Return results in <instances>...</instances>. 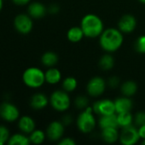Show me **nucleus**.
Returning <instances> with one entry per match:
<instances>
[{
	"label": "nucleus",
	"mask_w": 145,
	"mask_h": 145,
	"mask_svg": "<svg viewBox=\"0 0 145 145\" xmlns=\"http://www.w3.org/2000/svg\"><path fill=\"white\" fill-rule=\"evenodd\" d=\"M74 105L75 106L79 109V110H85L86 108H88V105H89V99L87 97L85 96H83V95H80V96H78L75 100H74Z\"/></svg>",
	"instance_id": "c85d7f7f"
},
{
	"label": "nucleus",
	"mask_w": 145,
	"mask_h": 145,
	"mask_svg": "<svg viewBox=\"0 0 145 145\" xmlns=\"http://www.w3.org/2000/svg\"><path fill=\"white\" fill-rule=\"evenodd\" d=\"M3 0H0V12L3 9Z\"/></svg>",
	"instance_id": "4c0bfd02"
},
{
	"label": "nucleus",
	"mask_w": 145,
	"mask_h": 145,
	"mask_svg": "<svg viewBox=\"0 0 145 145\" xmlns=\"http://www.w3.org/2000/svg\"><path fill=\"white\" fill-rule=\"evenodd\" d=\"M31 144L29 137L23 133H14L10 136L8 144L9 145H28Z\"/></svg>",
	"instance_id": "aec40b11"
},
{
	"label": "nucleus",
	"mask_w": 145,
	"mask_h": 145,
	"mask_svg": "<svg viewBox=\"0 0 145 145\" xmlns=\"http://www.w3.org/2000/svg\"><path fill=\"white\" fill-rule=\"evenodd\" d=\"M135 49L140 54H145V35L140 36L135 42Z\"/></svg>",
	"instance_id": "c756f323"
},
{
	"label": "nucleus",
	"mask_w": 145,
	"mask_h": 145,
	"mask_svg": "<svg viewBox=\"0 0 145 145\" xmlns=\"http://www.w3.org/2000/svg\"><path fill=\"white\" fill-rule=\"evenodd\" d=\"M106 88L105 81L100 76L92 77L87 83L86 90L90 96L91 97H98L102 95Z\"/></svg>",
	"instance_id": "1a4fd4ad"
},
{
	"label": "nucleus",
	"mask_w": 145,
	"mask_h": 145,
	"mask_svg": "<svg viewBox=\"0 0 145 145\" xmlns=\"http://www.w3.org/2000/svg\"><path fill=\"white\" fill-rule=\"evenodd\" d=\"M14 4L17 6H25L31 3L32 0H11Z\"/></svg>",
	"instance_id": "c9c22d12"
},
{
	"label": "nucleus",
	"mask_w": 145,
	"mask_h": 145,
	"mask_svg": "<svg viewBox=\"0 0 145 145\" xmlns=\"http://www.w3.org/2000/svg\"><path fill=\"white\" fill-rule=\"evenodd\" d=\"M102 138L108 144H114L120 138V133L116 127L102 129Z\"/></svg>",
	"instance_id": "a211bd4d"
},
{
	"label": "nucleus",
	"mask_w": 145,
	"mask_h": 145,
	"mask_svg": "<svg viewBox=\"0 0 145 145\" xmlns=\"http://www.w3.org/2000/svg\"><path fill=\"white\" fill-rule=\"evenodd\" d=\"M139 1H140V2H141L142 3H144V4H145V0H139Z\"/></svg>",
	"instance_id": "58836bf2"
},
{
	"label": "nucleus",
	"mask_w": 145,
	"mask_h": 145,
	"mask_svg": "<svg viewBox=\"0 0 145 145\" xmlns=\"http://www.w3.org/2000/svg\"><path fill=\"white\" fill-rule=\"evenodd\" d=\"M50 103V99L48 97L42 93H34L31 99H30V106L36 110H43Z\"/></svg>",
	"instance_id": "2eb2a0df"
},
{
	"label": "nucleus",
	"mask_w": 145,
	"mask_h": 145,
	"mask_svg": "<svg viewBox=\"0 0 145 145\" xmlns=\"http://www.w3.org/2000/svg\"><path fill=\"white\" fill-rule=\"evenodd\" d=\"M134 117L131 114L130 111L128 112H121L117 114V121L119 127H126L128 126H131L133 122Z\"/></svg>",
	"instance_id": "b1692460"
},
{
	"label": "nucleus",
	"mask_w": 145,
	"mask_h": 145,
	"mask_svg": "<svg viewBox=\"0 0 145 145\" xmlns=\"http://www.w3.org/2000/svg\"><path fill=\"white\" fill-rule=\"evenodd\" d=\"M138 133H139V137L142 139H145V125H143L141 127H138Z\"/></svg>",
	"instance_id": "e433bc0d"
},
{
	"label": "nucleus",
	"mask_w": 145,
	"mask_h": 145,
	"mask_svg": "<svg viewBox=\"0 0 145 145\" xmlns=\"http://www.w3.org/2000/svg\"><path fill=\"white\" fill-rule=\"evenodd\" d=\"M65 126L62 121H54L50 122L46 129V137L50 141L56 142L60 141L62 138L63 133H64Z\"/></svg>",
	"instance_id": "9b49d317"
},
{
	"label": "nucleus",
	"mask_w": 145,
	"mask_h": 145,
	"mask_svg": "<svg viewBox=\"0 0 145 145\" xmlns=\"http://www.w3.org/2000/svg\"><path fill=\"white\" fill-rule=\"evenodd\" d=\"M99 127L102 129L109 128V127H119L118 121H117V114L108 115V116H101L98 121Z\"/></svg>",
	"instance_id": "f3484780"
},
{
	"label": "nucleus",
	"mask_w": 145,
	"mask_h": 145,
	"mask_svg": "<svg viewBox=\"0 0 145 145\" xmlns=\"http://www.w3.org/2000/svg\"><path fill=\"white\" fill-rule=\"evenodd\" d=\"M10 136L9 129L4 125H0V145L8 144Z\"/></svg>",
	"instance_id": "cd10ccee"
},
{
	"label": "nucleus",
	"mask_w": 145,
	"mask_h": 145,
	"mask_svg": "<svg viewBox=\"0 0 145 145\" xmlns=\"http://www.w3.org/2000/svg\"><path fill=\"white\" fill-rule=\"evenodd\" d=\"M21 117L18 107L8 101L0 105V118L6 122H15Z\"/></svg>",
	"instance_id": "0eeeda50"
},
{
	"label": "nucleus",
	"mask_w": 145,
	"mask_h": 145,
	"mask_svg": "<svg viewBox=\"0 0 145 145\" xmlns=\"http://www.w3.org/2000/svg\"><path fill=\"white\" fill-rule=\"evenodd\" d=\"M23 83L30 88H39L45 82V73L38 67H29L22 74Z\"/></svg>",
	"instance_id": "7ed1b4c3"
},
{
	"label": "nucleus",
	"mask_w": 145,
	"mask_h": 145,
	"mask_svg": "<svg viewBox=\"0 0 145 145\" xmlns=\"http://www.w3.org/2000/svg\"><path fill=\"white\" fill-rule=\"evenodd\" d=\"M84 37H85V34L83 32V30L81 27H79V26H73L70 28L67 33L68 39L72 42H78L81 41Z\"/></svg>",
	"instance_id": "4be33fe9"
},
{
	"label": "nucleus",
	"mask_w": 145,
	"mask_h": 145,
	"mask_svg": "<svg viewBox=\"0 0 145 145\" xmlns=\"http://www.w3.org/2000/svg\"><path fill=\"white\" fill-rule=\"evenodd\" d=\"M108 84L110 88H115L119 86L120 84V79L117 76H112L109 79L108 81Z\"/></svg>",
	"instance_id": "2f4dec72"
},
{
	"label": "nucleus",
	"mask_w": 145,
	"mask_h": 145,
	"mask_svg": "<svg viewBox=\"0 0 145 145\" xmlns=\"http://www.w3.org/2000/svg\"><path fill=\"white\" fill-rule=\"evenodd\" d=\"M47 9H48V12H49L50 14H57V13L59 12L60 7H59L57 4L53 3V4H50Z\"/></svg>",
	"instance_id": "473e14b6"
},
{
	"label": "nucleus",
	"mask_w": 145,
	"mask_h": 145,
	"mask_svg": "<svg viewBox=\"0 0 145 145\" xmlns=\"http://www.w3.org/2000/svg\"><path fill=\"white\" fill-rule=\"evenodd\" d=\"M122 32L116 28H109L103 31L99 37V43L101 48L107 53L117 51L123 43Z\"/></svg>",
	"instance_id": "f257e3e1"
},
{
	"label": "nucleus",
	"mask_w": 145,
	"mask_h": 145,
	"mask_svg": "<svg viewBox=\"0 0 145 145\" xmlns=\"http://www.w3.org/2000/svg\"><path fill=\"white\" fill-rule=\"evenodd\" d=\"M115 105L116 114L121 113V112L131 111V110L132 109V105H133L131 99H129V97H126V96L117 99L115 101Z\"/></svg>",
	"instance_id": "dca6fc26"
},
{
	"label": "nucleus",
	"mask_w": 145,
	"mask_h": 145,
	"mask_svg": "<svg viewBox=\"0 0 145 145\" xmlns=\"http://www.w3.org/2000/svg\"><path fill=\"white\" fill-rule=\"evenodd\" d=\"M91 108L95 114H98L101 116H108V115H113L116 113L115 101H112L109 99H103V100L97 101L94 103Z\"/></svg>",
	"instance_id": "9d476101"
},
{
	"label": "nucleus",
	"mask_w": 145,
	"mask_h": 145,
	"mask_svg": "<svg viewBox=\"0 0 145 145\" xmlns=\"http://www.w3.org/2000/svg\"><path fill=\"white\" fill-rule=\"evenodd\" d=\"M118 27L122 33H131L137 27V20L132 14H125L119 20Z\"/></svg>",
	"instance_id": "f8f14e48"
},
{
	"label": "nucleus",
	"mask_w": 145,
	"mask_h": 145,
	"mask_svg": "<svg viewBox=\"0 0 145 145\" xmlns=\"http://www.w3.org/2000/svg\"><path fill=\"white\" fill-rule=\"evenodd\" d=\"M143 144H145V139H144V141H143Z\"/></svg>",
	"instance_id": "ea45409f"
},
{
	"label": "nucleus",
	"mask_w": 145,
	"mask_h": 145,
	"mask_svg": "<svg viewBox=\"0 0 145 145\" xmlns=\"http://www.w3.org/2000/svg\"><path fill=\"white\" fill-rule=\"evenodd\" d=\"M47 8L40 2H32L28 4L27 14L32 19H41L47 14Z\"/></svg>",
	"instance_id": "4468645a"
},
{
	"label": "nucleus",
	"mask_w": 145,
	"mask_h": 145,
	"mask_svg": "<svg viewBox=\"0 0 145 145\" xmlns=\"http://www.w3.org/2000/svg\"><path fill=\"white\" fill-rule=\"evenodd\" d=\"M77 86H78V82L73 76H68L65 78L62 82V88L64 91L68 93L73 92L76 89Z\"/></svg>",
	"instance_id": "bb28decb"
},
{
	"label": "nucleus",
	"mask_w": 145,
	"mask_h": 145,
	"mask_svg": "<svg viewBox=\"0 0 145 145\" xmlns=\"http://www.w3.org/2000/svg\"><path fill=\"white\" fill-rule=\"evenodd\" d=\"M75 141L71 138H62L59 141V144L60 145H75Z\"/></svg>",
	"instance_id": "72a5a7b5"
},
{
	"label": "nucleus",
	"mask_w": 145,
	"mask_h": 145,
	"mask_svg": "<svg viewBox=\"0 0 145 145\" xmlns=\"http://www.w3.org/2000/svg\"><path fill=\"white\" fill-rule=\"evenodd\" d=\"M120 142L124 145H133L140 139L138 130L132 125L122 127L120 133Z\"/></svg>",
	"instance_id": "6e6552de"
},
{
	"label": "nucleus",
	"mask_w": 145,
	"mask_h": 145,
	"mask_svg": "<svg viewBox=\"0 0 145 145\" xmlns=\"http://www.w3.org/2000/svg\"><path fill=\"white\" fill-rule=\"evenodd\" d=\"M115 65V59L113 56L109 54H104L101 57L99 60V66L103 71H109L112 69Z\"/></svg>",
	"instance_id": "a878e982"
},
{
	"label": "nucleus",
	"mask_w": 145,
	"mask_h": 145,
	"mask_svg": "<svg viewBox=\"0 0 145 145\" xmlns=\"http://www.w3.org/2000/svg\"><path fill=\"white\" fill-rule=\"evenodd\" d=\"M72 121H73V118H72V116H69V115L64 116L62 117V122L63 123V125H64L65 127L70 125V124L72 123Z\"/></svg>",
	"instance_id": "f704fd0d"
},
{
	"label": "nucleus",
	"mask_w": 145,
	"mask_h": 145,
	"mask_svg": "<svg viewBox=\"0 0 145 145\" xmlns=\"http://www.w3.org/2000/svg\"><path fill=\"white\" fill-rule=\"evenodd\" d=\"M133 122L135 125L139 127L143 125H145V112L144 111H139L138 112L133 119Z\"/></svg>",
	"instance_id": "7c9ffc66"
},
{
	"label": "nucleus",
	"mask_w": 145,
	"mask_h": 145,
	"mask_svg": "<svg viewBox=\"0 0 145 145\" xmlns=\"http://www.w3.org/2000/svg\"><path fill=\"white\" fill-rule=\"evenodd\" d=\"M28 137H29L31 144H41L44 143V141L47 138L46 133L40 129H35L28 135Z\"/></svg>",
	"instance_id": "393cba45"
},
{
	"label": "nucleus",
	"mask_w": 145,
	"mask_h": 145,
	"mask_svg": "<svg viewBox=\"0 0 145 145\" xmlns=\"http://www.w3.org/2000/svg\"><path fill=\"white\" fill-rule=\"evenodd\" d=\"M121 93L124 96H133L138 91V85L133 81H126L121 85Z\"/></svg>",
	"instance_id": "5701e85b"
},
{
	"label": "nucleus",
	"mask_w": 145,
	"mask_h": 145,
	"mask_svg": "<svg viewBox=\"0 0 145 145\" xmlns=\"http://www.w3.org/2000/svg\"><path fill=\"white\" fill-rule=\"evenodd\" d=\"M77 127L83 133H89L96 127V119L91 107L84 110L77 118Z\"/></svg>",
	"instance_id": "20e7f679"
},
{
	"label": "nucleus",
	"mask_w": 145,
	"mask_h": 145,
	"mask_svg": "<svg viewBox=\"0 0 145 145\" xmlns=\"http://www.w3.org/2000/svg\"><path fill=\"white\" fill-rule=\"evenodd\" d=\"M17 127L20 132L29 135L36 129V123L33 118L30 116H22L17 121Z\"/></svg>",
	"instance_id": "ddd939ff"
},
{
	"label": "nucleus",
	"mask_w": 145,
	"mask_h": 145,
	"mask_svg": "<svg viewBox=\"0 0 145 145\" xmlns=\"http://www.w3.org/2000/svg\"><path fill=\"white\" fill-rule=\"evenodd\" d=\"M14 27L20 34L26 35L30 33L33 28L32 18L28 14H18L14 19Z\"/></svg>",
	"instance_id": "423d86ee"
},
{
	"label": "nucleus",
	"mask_w": 145,
	"mask_h": 145,
	"mask_svg": "<svg viewBox=\"0 0 145 145\" xmlns=\"http://www.w3.org/2000/svg\"><path fill=\"white\" fill-rule=\"evenodd\" d=\"M44 73H45V82L50 85L57 84L62 80L61 71L55 67L49 68Z\"/></svg>",
	"instance_id": "6ab92c4d"
},
{
	"label": "nucleus",
	"mask_w": 145,
	"mask_h": 145,
	"mask_svg": "<svg viewBox=\"0 0 145 145\" xmlns=\"http://www.w3.org/2000/svg\"><path fill=\"white\" fill-rule=\"evenodd\" d=\"M80 27L83 30L85 37L90 38H96L104 31L103 20L97 14H88L85 15L81 20Z\"/></svg>",
	"instance_id": "f03ea898"
},
{
	"label": "nucleus",
	"mask_w": 145,
	"mask_h": 145,
	"mask_svg": "<svg viewBox=\"0 0 145 145\" xmlns=\"http://www.w3.org/2000/svg\"><path fill=\"white\" fill-rule=\"evenodd\" d=\"M58 62V55L51 51L45 52L42 56H41V63L43 65L50 68L54 67Z\"/></svg>",
	"instance_id": "412c9836"
},
{
	"label": "nucleus",
	"mask_w": 145,
	"mask_h": 145,
	"mask_svg": "<svg viewBox=\"0 0 145 145\" xmlns=\"http://www.w3.org/2000/svg\"><path fill=\"white\" fill-rule=\"evenodd\" d=\"M50 105L56 111H65L71 105L70 98L68 92L62 90H56L51 93L50 97Z\"/></svg>",
	"instance_id": "39448f33"
}]
</instances>
